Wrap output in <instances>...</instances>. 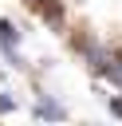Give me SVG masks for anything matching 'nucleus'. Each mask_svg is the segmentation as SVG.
Here are the masks:
<instances>
[{"instance_id": "nucleus-3", "label": "nucleus", "mask_w": 122, "mask_h": 126, "mask_svg": "<svg viewBox=\"0 0 122 126\" xmlns=\"http://www.w3.org/2000/svg\"><path fill=\"white\" fill-rule=\"evenodd\" d=\"M12 106H16V102H12V98H0V114H8V110H12Z\"/></svg>"}, {"instance_id": "nucleus-4", "label": "nucleus", "mask_w": 122, "mask_h": 126, "mask_svg": "<svg viewBox=\"0 0 122 126\" xmlns=\"http://www.w3.org/2000/svg\"><path fill=\"white\" fill-rule=\"evenodd\" d=\"M31 4H39V0H31Z\"/></svg>"}, {"instance_id": "nucleus-1", "label": "nucleus", "mask_w": 122, "mask_h": 126, "mask_svg": "<svg viewBox=\"0 0 122 126\" xmlns=\"http://www.w3.org/2000/svg\"><path fill=\"white\" fill-rule=\"evenodd\" d=\"M35 114H39V118H63V106L51 102V98H43V102L35 106Z\"/></svg>"}, {"instance_id": "nucleus-2", "label": "nucleus", "mask_w": 122, "mask_h": 126, "mask_svg": "<svg viewBox=\"0 0 122 126\" xmlns=\"http://www.w3.org/2000/svg\"><path fill=\"white\" fill-rule=\"evenodd\" d=\"M106 75H110V79L122 87V55H114V59H110V71H106Z\"/></svg>"}]
</instances>
